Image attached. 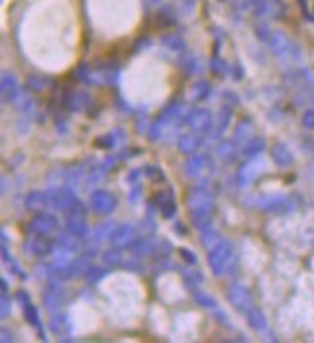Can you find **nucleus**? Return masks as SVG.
Segmentation results:
<instances>
[{"mask_svg": "<svg viewBox=\"0 0 314 343\" xmlns=\"http://www.w3.org/2000/svg\"><path fill=\"white\" fill-rule=\"evenodd\" d=\"M193 222H195V226H199V228H206L208 224H210V220H212V204H202V206H193Z\"/></svg>", "mask_w": 314, "mask_h": 343, "instance_id": "obj_10", "label": "nucleus"}, {"mask_svg": "<svg viewBox=\"0 0 314 343\" xmlns=\"http://www.w3.org/2000/svg\"><path fill=\"white\" fill-rule=\"evenodd\" d=\"M81 173H83V170H81V168H75V170H70V172H68V181H70V183H73V181H79Z\"/></svg>", "mask_w": 314, "mask_h": 343, "instance_id": "obj_36", "label": "nucleus"}, {"mask_svg": "<svg viewBox=\"0 0 314 343\" xmlns=\"http://www.w3.org/2000/svg\"><path fill=\"white\" fill-rule=\"evenodd\" d=\"M231 118V108H229V104H226L222 110H220V114H218V131L222 133L224 129H226V126H228V120Z\"/></svg>", "mask_w": 314, "mask_h": 343, "instance_id": "obj_26", "label": "nucleus"}, {"mask_svg": "<svg viewBox=\"0 0 314 343\" xmlns=\"http://www.w3.org/2000/svg\"><path fill=\"white\" fill-rule=\"evenodd\" d=\"M23 313H25V318H27L29 322H31L35 328H39V322H41V320H39V313H37V309H35L31 303H25V305H23Z\"/></svg>", "mask_w": 314, "mask_h": 343, "instance_id": "obj_25", "label": "nucleus"}, {"mask_svg": "<svg viewBox=\"0 0 314 343\" xmlns=\"http://www.w3.org/2000/svg\"><path fill=\"white\" fill-rule=\"evenodd\" d=\"M89 204H91V208H93L95 212H99V214H110V212L116 208L118 200H116L114 195H110L108 191H104V189H97V191H93V193H91Z\"/></svg>", "mask_w": 314, "mask_h": 343, "instance_id": "obj_2", "label": "nucleus"}, {"mask_svg": "<svg viewBox=\"0 0 314 343\" xmlns=\"http://www.w3.org/2000/svg\"><path fill=\"white\" fill-rule=\"evenodd\" d=\"M102 260H104L106 264H120V262H124V257H122L120 249L116 247L112 251H106V253L102 255Z\"/></svg>", "mask_w": 314, "mask_h": 343, "instance_id": "obj_27", "label": "nucleus"}, {"mask_svg": "<svg viewBox=\"0 0 314 343\" xmlns=\"http://www.w3.org/2000/svg\"><path fill=\"white\" fill-rule=\"evenodd\" d=\"M58 228V220L56 216L52 214H37L31 222H29V231L31 233H37V235H44V233H50Z\"/></svg>", "mask_w": 314, "mask_h": 343, "instance_id": "obj_4", "label": "nucleus"}, {"mask_svg": "<svg viewBox=\"0 0 314 343\" xmlns=\"http://www.w3.org/2000/svg\"><path fill=\"white\" fill-rule=\"evenodd\" d=\"M29 251H31L33 255H37V257H46V255L52 251V245H50L48 239H44L43 235H39L33 243L29 245Z\"/></svg>", "mask_w": 314, "mask_h": 343, "instance_id": "obj_14", "label": "nucleus"}, {"mask_svg": "<svg viewBox=\"0 0 314 343\" xmlns=\"http://www.w3.org/2000/svg\"><path fill=\"white\" fill-rule=\"evenodd\" d=\"M264 147H266V143H264L262 137H253L251 141L245 143V147H243V155H245V157H257L258 153L264 151Z\"/></svg>", "mask_w": 314, "mask_h": 343, "instance_id": "obj_16", "label": "nucleus"}, {"mask_svg": "<svg viewBox=\"0 0 314 343\" xmlns=\"http://www.w3.org/2000/svg\"><path fill=\"white\" fill-rule=\"evenodd\" d=\"M104 274H106V270L97 268V266H89V268H87V272H85V276H87V280H89V282H99Z\"/></svg>", "mask_w": 314, "mask_h": 343, "instance_id": "obj_32", "label": "nucleus"}, {"mask_svg": "<svg viewBox=\"0 0 314 343\" xmlns=\"http://www.w3.org/2000/svg\"><path fill=\"white\" fill-rule=\"evenodd\" d=\"M2 336H4V338H2L4 342H10V340H14V338H10V332H8V330H6V328L2 330Z\"/></svg>", "mask_w": 314, "mask_h": 343, "instance_id": "obj_42", "label": "nucleus"}, {"mask_svg": "<svg viewBox=\"0 0 314 343\" xmlns=\"http://www.w3.org/2000/svg\"><path fill=\"white\" fill-rule=\"evenodd\" d=\"M270 155H272V160H274L278 166H282V168H286V166H289V164H293V155H291V151H289L284 143L274 145Z\"/></svg>", "mask_w": 314, "mask_h": 343, "instance_id": "obj_9", "label": "nucleus"}, {"mask_svg": "<svg viewBox=\"0 0 314 343\" xmlns=\"http://www.w3.org/2000/svg\"><path fill=\"white\" fill-rule=\"evenodd\" d=\"M202 243L206 245V247H212V245L220 243V237H218V233H216L214 229L204 228L202 229Z\"/></svg>", "mask_w": 314, "mask_h": 343, "instance_id": "obj_28", "label": "nucleus"}, {"mask_svg": "<svg viewBox=\"0 0 314 343\" xmlns=\"http://www.w3.org/2000/svg\"><path fill=\"white\" fill-rule=\"evenodd\" d=\"M46 195H48V202H50L54 208H58V210H70V208L75 206V202H77L75 193H72V191L66 189V187H62V189H52V191L46 193Z\"/></svg>", "mask_w": 314, "mask_h": 343, "instance_id": "obj_3", "label": "nucleus"}, {"mask_svg": "<svg viewBox=\"0 0 314 343\" xmlns=\"http://www.w3.org/2000/svg\"><path fill=\"white\" fill-rule=\"evenodd\" d=\"M183 280H185V284L187 286H197V284H200L202 282V274L200 272H189V270H183Z\"/></svg>", "mask_w": 314, "mask_h": 343, "instance_id": "obj_30", "label": "nucleus"}, {"mask_svg": "<svg viewBox=\"0 0 314 343\" xmlns=\"http://www.w3.org/2000/svg\"><path fill=\"white\" fill-rule=\"evenodd\" d=\"M155 202H157V206L160 208L162 216H166V218H171V216L175 214V210H177L175 200L171 199V195H166V193H158Z\"/></svg>", "mask_w": 314, "mask_h": 343, "instance_id": "obj_11", "label": "nucleus"}, {"mask_svg": "<svg viewBox=\"0 0 314 343\" xmlns=\"http://www.w3.org/2000/svg\"><path fill=\"white\" fill-rule=\"evenodd\" d=\"M228 299H229V303H231L233 307H237L239 311H245V313H247V311L251 309V295H249V291H247L243 286L231 287L228 293Z\"/></svg>", "mask_w": 314, "mask_h": 343, "instance_id": "obj_7", "label": "nucleus"}, {"mask_svg": "<svg viewBox=\"0 0 314 343\" xmlns=\"http://www.w3.org/2000/svg\"><path fill=\"white\" fill-rule=\"evenodd\" d=\"M195 95H197V100H204L210 95V85L206 81H199L195 85Z\"/></svg>", "mask_w": 314, "mask_h": 343, "instance_id": "obj_31", "label": "nucleus"}, {"mask_svg": "<svg viewBox=\"0 0 314 343\" xmlns=\"http://www.w3.org/2000/svg\"><path fill=\"white\" fill-rule=\"evenodd\" d=\"M247 320H249V324H251V328L257 330V332H262V330H266V316H264V313L262 311H258L257 307H251L249 311H247Z\"/></svg>", "mask_w": 314, "mask_h": 343, "instance_id": "obj_12", "label": "nucleus"}, {"mask_svg": "<svg viewBox=\"0 0 314 343\" xmlns=\"http://www.w3.org/2000/svg\"><path fill=\"white\" fill-rule=\"evenodd\" d=\"M97 145H99V147H112V145H114V139H112V135H106V139L97 141Z\"/></svg>", "mask_w": 314, "mask_h": 343, "instance_id": "obj_40", "label": "nucleus"}, {"mask_svg": "<svg viewBox=\"0 0 314 343\" xmlns=\"http://www.w3.org/2000/svg\"><path fill=\"white\" fill-rule=\"evenodd\" d=\"M181 257L185 258L189 264H195V262H197V257H195L191 251H187V249H181Z\"/></svg>", "mask_w": 314, "mask_h": 343, "instance_id": "obj_37", "label": "nucleus"}, {"mask_svg": "<svg viewBox=\"0 0 314 343\" xmlns=\"http://www.w3.org/2000/svg\"><path fill=\"white\" fill-rule=\"evenodd\" d=\"M155 251H158V253H170L171 247H170V243H168V241H160Z\"/></svg>", "mask_w": 314, "mask_h": 343, "instance_id": "obj_39", "label": "nucleus"}, {"mask_svg": "<svg viewBox=\"0 0 314 343\" xmlns=\"http://www.w3.org/2000/svg\"><path fill=\"white\" fill-rule=\"evenodd\" d=\"M131 249H133V253H135V255L143 257V255L153 253L157 247L153 245V241H151V239H137V241H133V243H131Z\"/></svg>", "mask_w": 314, "mask_h": 343, "instance_id": "obj_19", "label": "nucleus"}, {"mask_svg": "<svg viewBox=\"0 0 314 343\" xmlns=\"http://www.w3.org/2000/svg\"><path fill=\"white\" fill-rule=\"evenodd\" d=\"M52 85V79L43 77V75H31L27 79V87L31 91H44L46 87Z\"/></svg>", "mask_w": 314, "mask_h": 343, "instance_id": "obj_20", "label": "nucleus"}, {"mask_svg": "<svg viewBox=\"0 0 314 343\" xmlns=\"http://www.w3.org/2000/svg\"><path fill=\"white\" fill-rule=\"evenodd\" d=\"M46 197L48 195H44L41 191H33V193H29L27 199H25V206L31 208V210H41L44 206V202H48Z\"/></svg>", "mask_w": 314, "mask_h": 343, "instance_id": "obj_17", "label": "nucleus"}, {"mask_svg": "<svg viewBox=\"0 0 314 343\" xmlns=\"http://www.w3.org/2000/svg\"><path fill=\"white\" fill-rule=\"evenodd\" d=\"M185 122L193 129H199V131H206V129H210L212 126H214V120H212V116L208 114L206 110H195V112L187 114L185 116Z\"/></svg>", "mask_w": 314, "mask_h": 343, "instance_id": "obj_6", "label": "nucleus"}, {"mask_svg": "<svg viewBox=\"0 0 314 343\" xmlns=\"http://www.w3.org/2000/svg\"><path fill=\"white\" fill-rule=\"evenodd\" d=\"M229 255H231V247L226 241H220L212 247V251L208 253V262H210V268L216 272V274H222L226 270L229 262Z\"/></svg>", "mask_w": 314, "mask_h": 343, "instance_id": "obj_1", "label": "nucleus"}, {"mask_svg": "<svg viewBox=\"0 0 314 343\" xmlns=\"http://www.w3.org/2000/svg\"><path fill=\"white\" fill-rule=\"evenodd\" d=\"M8 307H10V301H8V295L2 293V318L8 316Z\"/></svg>", "mask_w": 314, "mask_h": 343, "instance_id": "obj_38", "label": "nucleus"}, {"mask_svg": "<svg viewBox=\"0 0 314 343\" xmlns=\"http://www.w3.org/2000/svg\"><path fill=\"white\" fill-rule=\"evenodd\" d=\"M210 68L214 70V73L218 75V77H224L226 73H228V68L224 66V64H220L218 60H212V64H210Z\"/></svg>", "mask_w": 314, "mask_h": 343, "instance_id": "obj_34", "label": "nucleus"}, {"mask_svg": "<svg viewBox=\"0 0 314 343\" xmlns=\"http://www.w3.org/2000/svg\"><path fill=\"white\" fill-rule=\"evenodd\" d=\"M68 326H70V324H68V318H66V316H54L52 322H50V328H52L54 334H62Z\"/></svg>", "mask_w": 314, "mask_h": 343, "instance_id": "obj_29", "label": "nucleus"}, {"mask_svg": "<svg viewBox=\"0 0 314 343\" xmlns=\"http://www.w3.org/2000/svg\"><path fill=\"white\" fill-rule=\"evenodd\" d=\"M193 297H195V301L199 303L200 307H204V309H216V301L208 295V293H204V291H200V289H195L193 291Z\"/></svg>", "mask_w": 314, "mask_h": 343, "instance_id": "obj_23", "label": "nucleus"}, {"mask_svg": "<svg viewBox=\"0 0 314 343\" xmlns=\"http://www.w3.org/2000/svg\"><path fill=\"white\" fill-rule=\"evenodd\" d=\"M175 231H177L179 235H185V233H187V231H185V226H183V224H177V226H175Z\"/></svg>", "mask_w": 314, "mask_h": 343, "instance_id": "obj_41", "label": "nucleus"}, {"mask_svg": "<svg viewBox=\"0 0 314 343\" xmlns=\"http://www.w3.org/2000/svg\"><path fill=\"white\" fill-rule=\"evenodd\" d=\"M289 48H291V43L287 41L282 33L274 35V39H272V50H274L276 54H286Z\"/></svg>", "mask_w": 314, "mask_h": 343, "instance_id": "obj_21", "label": "nucleus"}, {"mask_svg": "<svg viewBox=\"0 0 314 343\" xmlns=\"http://www.w3.org/2000/svg\"><path fill=\"white\" fill-rule=\"evenodd\" d=\"M299 77H301V81H305V83H309V85H313L314 83V75L311 70H301Z\"/></svg>", "mask_w": 314, "mask_h": 343, "instance_id": "obj_35", "label": "nucleus"}, {"mask_svg": "<svg viewBox=\"0 0 314 343\" xmlns=\"http://www.w3.org/2000/svg\"><path fill=\"white\" fill-rule=\"evenodd\" d=\"M19 95H21V93H19V87H17L15 77L12 73H4V77H2V97H4V100H6V102H12V100H15Z\"/></svg>", "mask_w": 314, "mask_h": 343, "instance_id": "obj_8", "label": "nucleus"}, {"mask_svg": "<svg viewBox=\"0 0 314 343\" xmlns=\"http://www.w3.org/2000/svg\"><path fill=\"white\" fill-rule=\"evenodd\" d=\"M110 241H112L116 247H131V243L135 241V228L129 226V224L118 226V228L112 231V235H110Z\"/></svg>", "mask_w": 314, "mask_h": 343, "instance_id": "obj_5", "label": "nucleus"}, {"mask_svg": "<svg viewBox=\"0 0 314 343\" xmlns=\"http://www.w3.org/2000/svg\"><path fill=\"white\" fill-rule=\"evenodd\" d=\"M114 228V224L112 222H104V224H100L99 228H97V231L93 233V237H95V241L99 243V241H102L104 237H108V235H112L110 233V229Z\"/></svg>", "mask_w": 314, "mask_h": 343, "instance_id": "obj_24", "label": "nucleus"}, {"mask_svg": "<svg viewBox=\"0 0 314 343\" xmlns=\"http://www.w3.org/2000/svg\"><path fill=\"white\" fill-rule=\"evenodd\" d=\"M204 168V157L202 155H193V157L189 158L185 162V173L187 175H197V173H200V170Z\"/></svg>", "mask_w": 314, "mask_h": 343, "instance_id": "obj_18", "label": "nucleus"}, {"mask_svg": "<svg viewBox=\"0 0 314 343\" xmlns=\"http://www.w3.org/2000/svg\"><path fill=\"white\" fill-rule=\"evenodd\" d=\"M303 128L314 129V110H305V114H303Z\"/></svg>", "mask_w": 314, "mask_h": 343, "instance_id": "obj_33", "label": "nucleus"}, {"mask_svg": "<svg viewBox=\"0 0 314 343\" xmlns=\"http://www.w3.org/2000/svg\"><path fill=\"white\" fill-rule=\"evenodd\" d=\"M200 143H202V139H197L195 135H183V137L179 139L177 147H179V151H181V153H189V155H193V153H197V149H199Z\"/></svg>", "mask_w": 314, "mask_h": 343, "instance_id": "obj_15", "label": "nucleus"}, {"mask_svg": "<svg viewBox=\"0 0 314 343\" xmlns=\"http://www.w3.org/2000/svg\"><path fill=\"white\" fill-rule=\"evenodd\" d=\"M68 231H70L72 235H75V237H83V235H87L89 228H87L85 218H83V216H77V214L70 216V220H68Z\"/></svg>", "mask_w": 314, "mask_h": 343, "instance_id": "obj_13", "label": "nucleus"}, {"mask_svg": "<svg viewBox=\"0 0 314 343\" xmlns=\"http://www.w3.org/2000/svg\"><path fill=\"white\" fill-rule=\"evenodd\" d=\"M60 289H54V287H50L46 293H44V305L50 309V311H54L56 307H60Z\"/></svg>", "mask_w": 314, "mask_h": 343, "instance_id": "obj_22", "label": "nucleus"}]
</instances>
